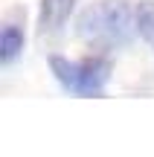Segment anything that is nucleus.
Here are the masks:
<instances>
[{
	"label": "nucleus",
	"mask_w": 154,
	"mask_h": 157,
	"mask_svg": "<svg viewBox=\"0 0 154 157\" xmlns=\"http://www.w3.org/2000/svg\"><path fill=\"white\" fill-rule=\"evenodd\" d=\"M137 32V6L128 0H99L79 15V35L93 44L125 47Z\"/></svg>",
	"instance_id": "1"
},
{
	"label": "nucleus",
	"mask_w": 154,
	"mask_h": 157,
	"mask_svg": "<svg viewBox=\"0 0 154 157\" xmlns=\"http://www.w3.org/2000/svg\"><path fill=\"white\" fill-rule=\"evenodd\" d=\"M50 70L67 93L81 96V99L102 96L111 82V61L102 56H87V58H76V61L64 56H50Z\"/></svg>",
	"instance_id": "2"
},
{
	"label": "nucleus",
	"mask_w": 154,
	"mask_h": 157,
	"mask_svg": "<svg viewBox=\"0 0 154 157\" xmlns=\"http://www.w3.org/2000/svg\"><path fill=\"white\" fill-rule=\"evenodd\" d=\"M76 0H41L38 3V32L41 35H55L73 15Z\"/></svg>",
	"instance_id": "3"
},
{
	"label": "nucleus",
	"mask_w": 154,
	"mask_h": 157,
	"mask_svg": "<svg viewBox=\"0 0 154 157\" xmlns=\"http://www.w3.org/2000/svg\"><path fill=\"white\" fill-rule=\"evenodd\" d=\"M21 52H23V29L17 23H6L0 32V64L9 67Z\"/></svg>",
	"instance_id": "4"
},
{
	"label": "nucleus",
	"mask_w": 154,
	"mask_h": 157,
	"mask_svg": "<svg viewBox=\"0 0 154 157\" xmlns=\"http://www.w3.org/2000/svg\"><path fill=\"white\" fill-rule=\"evenodd\" d=\"M137 35L154 52V0H140L137 3Z\"/></svg>",
	"instance_id": "5"
}]
</instances>
